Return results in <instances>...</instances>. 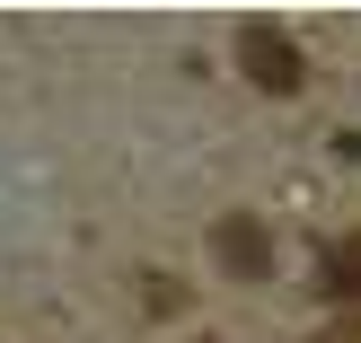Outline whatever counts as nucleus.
I'll list each match as a JSON object with an SVG mask.
<instances>
[{
  "label": "nucleus",
  "mask_w": 361,
  "mask_h": 343,
  "mask_svg": "<svg viewBox=\"0 0 361 343\" xmlns=\"http://www.w3.org/2000/svg\"><path fill=\"white\" fill-rule=\"evenodd\" d=\"M238 53H247V80L274 88V97H291V88L309 80V70H300V44H291L282 27H264V18H256V27H238Z\"/></svg>",
  "instance_id": "f257e3e1"
},
{
  "label": "nucleus",
  "mask_w": 361,
  "mask_h": 343,
  "mask_svg": "<svg viewBox=\"0 0 361 343\" xmlns=\"http://www.w3.org/2000/svg\"><path fill=\"white\" fill-rule=\"evenodd\" d=\"M212 247H221V264H229L238 282H274V238H264L256 211H229V220L212 229Z\"/></svg>",
  "instance_id": "f03ea898"
},
{
  "label": "nucleus",
  "mask_w": 361,
  "mask_h": 343,
  "mask_svg": "<svg viewBox=\"0 0 361 343\" xmlns=\"http://www.w3.org/2000/svg\"><path fill=\"white\" fill-rule=\"evenodd\" d=\"M317 291H326V299H361V238L317 256Z\"/></svg>",
  "instance_id": "7ed1b4c3"
},
{
  "label": "nucleus",
  "mask_w": 361,
  "mask_h": 343,
  "mask_svg": "<svg viewBox=\"0 0 361 343\" xmlns=\"http://www.w3.org/2000/svg\"><path fill=\"white\" fill-rule=\"evenodd\" d=\"M317 343H361V326H353V317H344V326H326V335H317Z\"/></svg>",
  "instance_id": "20e7f679"
}]
</instances>
